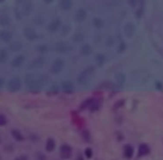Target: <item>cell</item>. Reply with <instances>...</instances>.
Masks as SVG:
<instances>
[{"label":"cell","instance_id":"cell-2","mask_svg":"<svg viewBox=\"0 0 163 160\" xmlns=\"http://www.w3.org/2000/svg\"><path fill=\"white\" fill-rule=\"evenodd\" d=\"M150 152V147L148 146V145H140L139 146V156L140 157H143V156H146L148 153Z\"/></svg>","mask_w":163,"mask_h":160},{"label":"cell","instance_id":"cell-4","mask_svg":"<svg viewBox=\"0 0 163 160\" xmlns=\"http://www.w3.org/2000/svg\"><path fill=\"white\" fill-rule=\"evenodd\" d=\"M54 147H56V143H54V141L52 139H49L48 141H47L46 143V150L47 151H53L54 150Z\"/></svg>","mask_w":163,"mask_h":160},{"label":"cell","instance_id":"cell-6","mask_svg":"<svg viewBox=\"0 0 163 160\" xmlns=\"http://www.w3.org/2000/svg\"><path fill=\"white\" fill-rule=\"evenodd\" d=\"M13 137L16 138V139H20V140H22V137H21L20 135H18V132H16V131H13Z\"/></svg>","mask_w":163,"mask_h":160},{"label":"cell","instance_id":"cell-5","mask_svg":"<svg viewBox=\"0 0 163 160\" xmlns=\"http://www.w3.org/2000/svg\"><path fill=\"white\" fill-rule=\"evenodd\" d=\"M86 157H87L88 159H90V158L92 157V150L90 149V148L86 149Z\"/></svg>","mask_w":163,"mask_h":160},{"label":"cell","instance_id":"cell-3","mask_svg":"<svg viewBox=\"0 0 163 160\" xmlns=\"http://www.w3.org/2000/svg\"><path fill=\"white\" fill-rule=\"evenodd\" d=\"M132 156H133V148L131 146H126L124 148V157L130 159V158H132Z\"/></svg>","mask_w":163,"mask_h":160},{"label":"cell","instance_id":"cell-1","mask_svg":"<svg viewBox=\"0 0 163 160\" xmlns=\"http://www.w3.org/2000/svg\"><path fill=\"white\" fill-rule=\"evenodd\" d=\"M60 155H61V157H62L63 159L70 158L72 155L71 147L68 146V145H63V146H61V148H60Z\"/></svg>","mask_w":163,"mask_h":160},{"label":"cell","instance_id":"cell-7","mask_svg":"<svg viewBox=\"0 0 163 160\" xmlns=\"http://www.w3.org/2000/svg\"><path fill=\"white\" fill-rule=\"evenodd\" d=\"M16 160H28V158L26 156H21V157H19V158H17Z\"/></svg>","mask_w":163,"mask_h":160}]
</instances>
